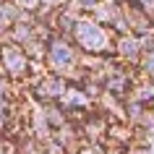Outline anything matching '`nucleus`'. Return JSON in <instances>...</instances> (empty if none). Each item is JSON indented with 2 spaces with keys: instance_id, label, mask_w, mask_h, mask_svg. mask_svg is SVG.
<instances>
[{
  "instance_id": "nucleus-1",
  "label": "nucleus",
  "mask_w": 154,
  "mask_h": 154,
  "mask_svg": "<svg viewBox=\"0 0 154 154\" xmlns=\"http://www.w3.org/2000/svg\"><path fill=\"white\" fill-rule=\"evenodd\" d=\"M79 37H81L84 45H89V47H99L102 45V34H99V29H94V26H79Z\"/></svg>"
},
{
  "instance_id": "nucleus-2",
  "label": "nucleus",
  "mask_w": 154,
  "mask_h": 154,
  "mask_svg": "<svg viewBox=\"0 0 154 154\" xmlns=\"http://www.w3.org/2000/svg\"><path fill=\"white\" fill-rule=\"evenodd\" d=\"M52 57H55V63H63V60H68L71 55H65V50H63V47H57V50H55V55H52Z\"/></svg>"
}]
</instances>
